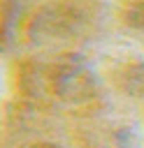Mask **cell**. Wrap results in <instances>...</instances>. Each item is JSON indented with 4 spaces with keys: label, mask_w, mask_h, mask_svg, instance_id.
Returning a JSON list of instances; mask_svg holds the SVG:
<instances>
[{
    "label": "cell",
    "mask_w": 144,
    "mask_h": 148,
    "mask_svg": "<svg viewBox=\"0 0 144 148\" xmlns=\"http://www.w3.org/2000/svg\"><path fill=\"white\" fill-rule=\"evenodd\" d=\"M28 148H58V146H51V143H35V146H28Z\"/></svg>",
    "instance_id": "1"
}]
</instances>
